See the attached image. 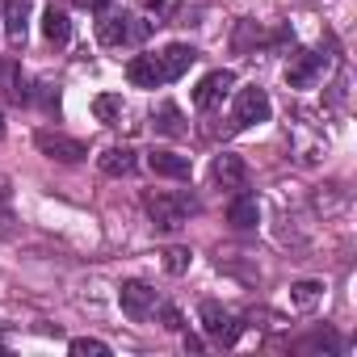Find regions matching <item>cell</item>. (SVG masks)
<instances>
[{
	"mask_svg": "<svg viewBox=\"0 0 357 357\" xmlns=\"http://www.w3.org/2000/svg\"><path fill=\"white\" fill-rule=\"evenodd\" d=\"M43 38L51 47H63L72 38V22H68V13L59 5H47V13H43Z\"/></svg>",
	"mask_w": 357,
	"mask_h": 357,
	"instance_id": "15",
	"label": "cell"
},
{
	"mask_svg": "<svg viewBox=\"0 0 357 357\" xmlns=\"http://www.w3.org/2000/svg\"><path fill=\"white\" fill-rule=\"evenodd\" d=\"M101 172L105 176H130L135 168H139V160H135V151L130 147H109V151H101Z\"/></svg>",
	"mask_w": 357,
	"mask_h": 357,
	"instance_id": "16",
	"label": "cell"
},
{
	"mask_svg": "<svg viewBox=\"0 0 357 357\" xmlns=\"http://www.w3.org/2000/svg\"><path fill=\"white\" fill-rule=\"evenodd\" d=\"M248 43H265V34L257 30V22H240V34H236V51H244Z\"/></svg>",
	"mask_w": 357,
	"mask_h": 357,
	"instance_id": "23",
	"label": "cell"
},
{
	"mask_svg": "<svg viewBox=\"0 0 357 357\" xmlns=\"http://www.w3.org/2000/svg\"><path fill=\"white\" fill-rule=\"evenodd\" d=\"M126 80H130L135 89H160V84H164V76H160L155 55H135V59L126 63Z\"/></svg>",
	"mask_w": 357,
	"mask_h": 357,
	"instance_id": "12",
	"label": "cell"
},
{
	"mask_svg": "<svg viewBox=\"0 0 357 357\" xmlns=\"http://www.w3.org/2000/svg\"><path fill=\"white\" fill-rule=\"evenodd\" d=\"M0 135H5V118H0Z\"/></svg>",
	"mask_w": 357,
	"mask_h": 357,
	"instance_id": "27",
	"label": "cell"
},
{
	"mask_svg": "<svg viewBox=\"0 0 357 357\" xmlns=\"http://www.w3.org/2000/svg\"><path fill=\"white\" fill-rule=\"evenodd\" d=\"M160 315H164V328H172V332L185 328V319H181V311H176V307H160Z\"/></svg>",
	"mask_w": 357,
	"mask_h": 357,
	"instance_id": "24",
	"label": "cell"
},
{
	"mask_svg": "<svg viewBox=\"0 0 357 357\" xmlns=\"http://www.w3.org/2000/svg\"><path fill=\"white\" fill-rule=\"evenodd\" d=\"M227 223H231L236 231H252V227L261 223V206H257V198H252V194L231 198V206H227Z\"/></svg>",
	"mask_w": 357,
	"mask_h": 357,
	"instance_id": "13",
	"label": "cell"
},
{
	"mask_svg": "<svg viewBox=\"0 0 357 357\" xmlns=\"http://www.w3.org/2000/svg\"><path fill=\"white\" fill-rule=\"evenodd\" d=\"M76 9H89V13H105L109 0H76Z\"/></svg>",
	"mask_w": 357,
	"mask_h": 357,
	"instance_id": "25",
	"label": "cell"
},
{
	"mask_svg": "<svg viewBox=\"0 0 357 357\" xmlns=\"http://www.w3.org/2000/svg\"><path fill=\"white\" fill-rule=\"evenodd\" d=\"M319 294H324V286H319V282H298V286L290 290V303H294L298 311H311V307L319 303Z\"/></svg>",
	"mask_w": 357,
	"mask_h": 357,
	"instance_id": "20",
	"label": "cell"
},
{
	"mask_svg": "<svg viewBox=\"0 0 357 357\" xmlns=\"http://www.w3.org/2000/svg\"><path fill=\"white\" fill-rule=\"evenodd\" d=\"M151 126L160 130V135H168V139H181L190 126H185V114L176 109L172 101H164V105H155V114H151Z\"/></svg>",
	"mask_w": 357,
	"mask_h": 357,
	"instance_id": "14",
	"label": "cell"
},
{
	"mask_svg": "<svg viewBox=\"0 0 357 357\" xmlns=\"http://www.w3.org/2000/svg\"><path fill=\"white\" fill-rule=\"evenodd\" d=\"M72 353H76V357H105L109 344H105V340H93V336H76V340H72Z\"/></svg>",
	"mask_w": 357,
	"mask_h": 357,
	"instance_id": "21",
	"label": "cell"
},
{
	"mask_svg": "<svg viewBox=\"0 0 357 357\" xmlns=\"http://www.w3.org/2000/svg\"><path fill=\"white\" fill-rule=\"evenodd\" d=\"M34 143H38V151H43V155L63 160V164H76V160H84V155H89L84 139H72V135H63V130H38V135H34Z\"/></svg>",
	"mask_w": 357,
	"mask_h": 357,
	"instance_id": "4",
	"label": "cell"
},
{
	"mask_svg": "<svg viewBox=\"0 0 357 357\" xmlns=\"http://www.w3.org/2000/svg\"><path fill=\"white\" fill-rule=\"evenodd\" d=\"M0 93H5L9 101H26L30 93H26V84H22V76H17V63L13 59H0Z\"/></svg>",
	"mask_w": 357,
	"mask_h": 357,
	"instance_id": "18",
	"label": "cell"
},
{
	"mask_svg": "<svg viewBox=\"0 0 357 357\" xmlns=\"http://www.w3.org/2000/svg\"><path fill=\"white\" fill-rule=\"evenodd\" d=\"M155 63H160L164 84H168V80H181V76L198 63V51H194L190 43H172V47H164V51L155 55Z\"/></svg>",
	"mask_w": 357,
	"mask_h": 357,
	"instance_id": "7",
	"label": "cell"
},
{
	"mask_svg": "<svg viewBox=\"0 0 357 357\" xmlns=\"http://www.w3.org/2000/svg\"><path fill=\"white\" fill-rule=\"evenodd\" d=\"M269 114H273V105H269V97H265V89H257V84H248V89H240V93H236V109H231V126H236V130H244V126H257V122H269Z\"/></svg>",
	"mask_w": 357,
	"mask_h": 357,
	"instance_id": "3",
	"label": "cell"
},
{
	"mask_svg": "<svg viewBox=\"0 0 357 357\" xmlns=\"http://www.w3.org/2000/svg\"><path fill=\"white\" fill-rule=\"evenodd\" d=\"M118 303H122V311H126V319H135V324H143L160 303H155V290L147 286V282H122V290H118Z\"/></svg>",
	"mask_w": 357,
	"mask_h": 357,
	"instance_id": "5",
	"label": "cell"
},
{
	"mask_svg": "<svg viewBox=\"0 0 357 357\" xmlns=\"http://www.w3.org/2000/svg\"><path fill=\"white\" fill-rule=\"evenodd\" d=\"M231 84H236V76H231L227 68H219V72L202 76V84L194 89V105H198V109H215V105L231 93Z\"/></svg>",
	"mask_w": 357,
	"mask_h": 357,
	"instance_id": "8",
	"label": "cell"
},
{
	"mask_svg": "<svg viewBox=\"0 0 357 357\" xmlns=\"http://www.w3.org/2000/svg\"><path fill=\"white\" fill-rule=\"evenodd\" d=\"M5 202H9V181L0 176V206H5Z\"/></svg>",
	"mask_w": 357,
	"mask_h": 357,
	"instance_id": "26",
	"label": "cell"
},
{
	"mask_svg": "<svg viewBox=\"0 0 357 357\" xmlns=\"http://www.w3.org/2000/svg\"><path fill=\"white\" fill-rule=\"evenodd\" d=\"M93 114H97V122L118 126V118H122V97H118V93H101V97L93 101Z\"/></svg>",
	"mask_w": 357,
	"mask_h": 357,
	"instance_id": "19",
	"label": "cell"
},
{
	"mask_svg": "<svg viewBox=\"0 0 357 357\" xmlns=\"http://www.w3.org/2000/svg\"><path fill=\"white\" fill-rule=\"evenodd\" d=\"M26 26H30V0H5V30L17 47L26 43Z\"/></svg>",
	"mask_w": 357,
	"mask_h": 357,
	"instance_id": "17",
	"label": "cell"
},
{
	"mask_svg": "<svg viewBox=\"0 0 357 357\" xmlns=\"http://www.w3.org/2000/svg\"><path fill=\"white\" fill-rule=\"evenodd\" d=\"M319 72H324V55H315V51H298L294 63L286 68V84H290V89H311V84L319 80Z\"/></svg>",
	"mask_w": 357,
	"mask_h": 357,
	"instance_id": "11",
	"label": "cell"
},
{
	"mask_svg": "<svg viewBox=\"0 0 357 357\" xmlns=\"http://www.w3.org/2000/svg\"><path fill=\"white\" fill-rule=\"evenodd\" d=\"M211 176H215V185H223V190H244V185H248V164H244L240 155L223 151V155H215Z\"/></svg>",
	"mask_w": 357,
	"mask_h": 357,
	"instance_id": "10",
	"label": "cell"
},
{
	"mask_svg": "<svg viewBox=\"0 0 357 357\" xmlns=\"http://www.w3.org/2000/svg\"><path fill=\"white\" fill-rule=\"evenodd\" d=\"M147 168H151L155 176H168V181H190V176H194L190 155H176V151H164V147H155V151L147 155Z\"/></svg>",
	"mask_w": 357,
	"mask_h": 357,
	"instance_id": "9",
	"label": "cell"
},
{
	"mask_svg": "<svg viewBox=\"0 0 357 357\" xmlns=\"http://www.w3.org/2000/svg\"><path fill=\"white\" fill-rule=\"evenodd\" d=\"M198 315H202V328H206L215 340H223V344H236V340H240V332H244V328H240V319H231V315H227L219 303H211V298L198 307Z\"/></svg>",
	"mask_w": 357,
	"mask_h": 357,
	"instance_id": "6",
	"label": "cell"
},
{
	"mask_svg": "<svg viewBox=\"0 0 357 357\" xmlns=\"http://www.w3.org/2000/svg\"><path fill=\"white\" fill-rule=\"evenodd\" d=\"M143 206H147V215H151V223H155L160 231H172V227H181L190 215H198V202H194L190 194H168V190L147 194Z\"/></svg>",
	"mask_w": 357,
	"mask_h": 357,
	"instance_id": "1",
	"label": "cell"
},
{
	"mask_svg": "<svg viewBox=\"0 0 357 357\" xmlns=\"http://www.w3.org/2000/svg\"><path fill=\"white\" fill-rule=\"evenodd\" d=\"M164 269L168 273H185L190 269V248H168L164 252Z\"/></svg>",
	"mask_w": 357,
	"mask_h": 357,
	"instance_id": "22",
	"label": "cell"
},
{
	"mask_svg": "<svg viewBox=\"0 0 357 357\" xmlns=\"http://www.w3.org/2000/svg\"><path fill=\"white\" fill-rule=\"evenodd\" d=\"M147 34H151V22H139L130 13H101V22H97L101 47H135Z\"/></svg>",
	"mask_w": 357,
	"mask_h": 357,
	"instance_id": "2",
	"label": "cell"
}]
</instances>
